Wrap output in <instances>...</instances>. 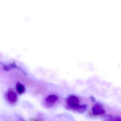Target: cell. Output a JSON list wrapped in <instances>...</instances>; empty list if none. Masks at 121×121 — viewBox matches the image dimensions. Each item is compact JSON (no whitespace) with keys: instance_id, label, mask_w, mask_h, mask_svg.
Returning a JSON list of instances; mask_svg holds the SVG:
<instances>
[{"instance_id":"obj_5","label":"cell","mask_w":121,"mask_h":121,"mask_svg":"<svg viewBox=\"0 0 121 121\" xmlns=\"http://www.w3.org/2000/svg\"><path fill=\"white\" fill-rule=\"evenodd\" d=\"M87 106L86 104H80L70 110L79 114H83L86 111Z\"/></svg>"},{"instance_id":"obj_8","label":"cell","mask_w":121,"mask_h":121,"mask_svg":"<svg viewBox=\"0 0 121 121\" xmlns=\"http://www.w3.org/2000/svg\"><path fill=\"white\" fill-rule=\"evenodd\" d=\"M2 64L3 65V67L4 70L6 71H9L17 67L15 63H11L9 65H6L3 64Z\"/></svg>"},{"instance_id":"obj_2","label":"cell","mask_w":121,"mask_h":121,"mask_svg":"<svg viewBox=\"0 0 121 121\" xmlns=\"http://www.w3.org/2000/svg\"><path fill=\"white\" fill-rule=\"evenodd\" d=\"M67 108L70 109L79 105V99L76 96L72 95L69 96L66 100Z\"/></svg>"},{"instance_id":"obj_10","label":"cell","mask_w":121,"mask_h":121,"mask_svg":"<svg viewBox=\"0 0 121 121\" xmlns=\"http://www.w3.org/2000/svg\"><path fill=\"white\" fill-rule=\"evenodd\" d=\"M25 121L24 118L20 116H17V121Z\"/></svg>"},{"instance_id":"obj_11","label":"cell","mask_w":121,"mask_h":121,"mask_svg":"<svg viewBox=\"0 0 121 121\" xmlns=\"http://www.w3.org/2000/svg\"><path fill=\"white\" fill-rule=\"evenodd\" d=\"M90 99H91V100L92 101H94L95 100V98L92 96H91V97H90Z\"/></svg>"},{"instance_id":"obj_9","label":"cell","mask_w":121,"mask_h":121,"mask_svg":"<svg viewBox=\"0 0 121 121\" xmlns=\"http://www.w3.org/2000/svg\"><path fill=\"white\" fill-rule=\"evenodd\" d=\"M30 121H44L43 119L40 117H38L37 118H34L33 119H30Z\"/></svg>"},{"instance_id":"obj_3","label":"cell","mask_w":121,"mask_h":121,"mask_svg":"<svg viewBox=\"0 0 121 121\" xmlns=\"http://www.w3.org/2000/svg\"><path fill=\"white\" fill-rule=\"evenodd\" d=\"M59 98L56 95L50 94L48 96L44 102L45 106L47 108L52 107L58 101Z\"/></svg>"},{"instance_id":"obj_4","label":"cell","mask_w":121,"mask_h":121,"mask_svg":"<svg viewBox=\"0 0 121 121\" xmlns=\"http://www.w3.org/2000/svg\"><path fill=\"white\" fill-rule=\"evenodd\" d=\"M92 113L95 116H100L105 113V111L104 107L100 104H95L92 108Z\"/></svg>"},{"instance_id":"obj_7","label":"cell","mask_w":121,"mask_h":121,"mask_svg":"<svg viewBox=\"0 0 121 121\" xmlns=\"http://www.w3.org/2000/svg\"><path fill=\"white\" fill-rule=\"evenodd\" d=\"M16 89L17 92L19 94H23L25 91V89L24 86L19 82L17 83L16 84Z\"/></svg>"},{"instance_id":"obj_1","label":"cell","mask_w":121,"mask_h":121,"mask_svg":"<svg viewBox=\"0 0 121 121\" xmlns=\"http://www.w3.org/2000/svg\"><path fill=\"white\" fill-rule=\"evenodd\" d=\"M5 98L7 101L11 105H14L18 100L17 94L12 88H9L5 94Z\"/></svg>"},{"instance_id":"obj_6","label":"cell","mask_w":121,"mask_h":121,"mask_svg":"<svg viewBox=\"0 0 121 121\" xmlns=\"http://www.w3.org/2000/svg\"><path fill=\"white\" fill-rule=\"evenodd\" d=\"M104 121H121V117L108 115L105 117Z\"/></svg>"}]
</instances>
